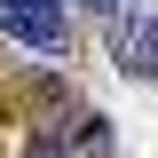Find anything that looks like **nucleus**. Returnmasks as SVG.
I'll list each match as a JSON object with an SVG mask.
<instances>
[{"mask_svg":"<svg viewBox=\"0 0 158 158\" xmlns=\"http://www.w3.org/2000/svg\"><path fill=\"white\" fill-rule=\"evenodd\" d=\"M32 158H63V135H56V127H40V135H32Z\"/></svg>","mask_w":158,"mask_h":158,"instance_id":"obj_4","label":"nucleus"},{"mask_svg":"<svg viewBox=\"0 0 158 158\" xmlns=\"http://www.w3.org/2000/svg\"><path fill=\"white\" fill-rule=\"evenodd\" d=\"M87 8H118V0H87Z\"/></svg>","mask_w":158,"mask_h":158,"instance_id":"obj_5","label":"nucleus"},{"mask_svg":"<svg viewBox=\"0 0 158 158\" xmlns=\"http://www.w3.org/2000/svg\"><path fill=\"white\" fill-rule=\"evenodd\" d=\"M118 63H127V79H150V87H158V8L118 32Z\"/></svg>","mask_w":158,"mask_h":158,"instance_id":"obj_2","label":"nucleus"},{"mask_svg":"<svg viewBox=\"0 0 158 158\" xmlns=\"http://www.w3.org/2000/svg\"><path fill=\"white\" fill-rule=\"evenodd\" d=\"M0 32L24 40V48H40V56H56L71 40V24H63V0H0Z\"/></svg>","mask_w":158,"mask_h":158,"instance_id":"obj_1","label":"nucleus"},{"mask_svg":"<svg viewBox=\"0 0 158 158\" xmlns=\"http://www.w3.org/2000/svg\"><path fill=\"white\" fill-rule=\"evenodd\" d=\"M63 135V158H111V118L103 111H79L71 127H56Z\"/></svg>","mask_w":158,"mask_h":158,"instance_id":"obj_3","label":"nucleus"}]
</instances>
